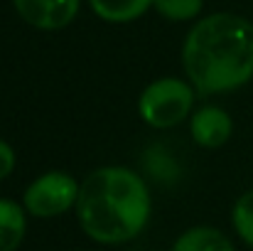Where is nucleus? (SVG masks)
<instances>
[{
    "mask_svg": "<svg viewBox=\"0 0 253 251\" xmlns=\"http://www.w3.org/2000/svg\"><path fill=\"white\" fill-rule=\"evenodd\" d=\"M182 67L197 94H226L253 79V22L234 12L202 17L182 45Z\"/></svg>",
    "mask_w": 253,
    "mask_h": 251,
    "instance_id": "obj_1",
    "label": "nucleus"
},
{
    "mask_svg": "<svg viewBox=\"0 0 253 251\" xmlns=\"http://www.w3.org/2000/svg\"><path fill=\"white\" fill-rule=\"evenodd\" d=\"M150 207L148 185L138 172L106 165L84 177L74 212L88 239L113 247L135 239L145 229Z\"/></svg>",
    "mask_w": 253,
    "mask_h": 251,
    "instance_id": "obj_2",
    "label": "nucleus"
},
{
    "mask_svg": "<svg viewBox=\"0 0 253 251\" xmlns=\"http://www.w3.org/2000/svg\"><path fill=\"white\" fill-rule=\"evenodd\" d=\"M194 94V86L182 79H158L143 89L138 99V113L153 128H174L192 113Z\"/></svg>",
    "mask_w": 253,
    "mask_h": 251,
    "instance_id": "obj_3",
    "label": "nucleus"
},
{
    "mask_svg": "<svg viewBox=\"0 0 253 251\" xmlns=\"http://www.w3.org/2000/svg\"><path fill=\"white\" fill-rule=\"evenodd\" d=\"M79 187L82 182H77L69 172L49 170L30 182V187L22 195V207L27 214L40 217V219L59 217L77 207Z\"/></svg>",
    "mask_w": 253,
    "mask_h": 251,
    "instance_id": "obj_4",
    "label": "nucleus"
},
{
    "mask_svg": "<svg viewBox=\"0 0 253 251\" xmlns=\"http://www.w3.org/2000/svg\"><path fill=\"white\" fill-rule=\"evenodd\" d=\"M17 15L37 30H62L77 12L82 0H12Z\"/></svg>",
    "mask_w": 253,
    "mask_h": 251,
    "instance_id": "obj_5",
    "label": "nucleus"
},
{
    "mask_svg": "<svg viewBox=\"0 0 253 251\" xmlns=\"http://www.w3.org/2000/svg\"><path fill=\"white\" fill-rule=\"evenodd\" d=\"M189 133L202 148H221L234 133V121L219 106H202L189 118Z\"/></svg>",
    "mask_w": 253,
    "mask_h": 251,
    "instance_id": "obj_6",
    "label": "nucleus"
},
{
    "mask_svg": "<svg viewBox=\"0 0 253 251\" xmlns=\"http://www.w3.org/2000/svg\"><path fill=\"white\" fill-rule=\"evenodd\" d=\"M27 212L20 202L0 197V251H17L25 242Z\"/></svg>",
    "mask_w": 253,
    "mask_h": 251,
    "instance_id": "obj_7",
    "label": "nucleus"
},
{
    "mask_svg": "<svg viewBox=\"0 0 253 251\" xmlns=\"http://www.w3.org/2000/svg\"><path fill=\"white\" fill-rule=\"evenodd\" d=\"M172 251H236L231 239L214 229V227H192L187 232H182L174 244Z\"/></svg>",
    "mask_w": 253,
    "mask_h": 251,
    "instance_id": "obj_8",
    "label": "nucleus"
},
{
    "mask_svg": "<svg viewBox=\"0 0 253 251\" xmlns=\"http://www.w3.org/2000/svg\"><path fill=\"white\" fill-rule=\"evenodd\" d=\"M88 5L101 20L121 25L143 17L153 7V0H88Z\"/></svg>",
    "mask_w": 253,
    "mask_h": 251,
    "instance_id": "obj_9",
    "label": "nucleus"
},
{
    "mask_svg": "<svg viewBox=\"0 0 253 251\" xmlns=\"http://www.w3.org/2000/svg\"><path fill=\"white\" fill-rule=\"evenodd\" d=\"M231 222H234L236 234L244 239V244H249L253 249V190L244 192L236 200L234 212H231Z\"/></svg>",
    "mask_w": 253,
    "mask_h": 251,
    "instance_id": "obj_10",
    "label": "nucleus"
},
{
    "mask_svg": "<svg viewBox=\"0 0 253 251\" xmlns=\"http://www.w3.org/2000/svg\"><path fill=\"white\" fill-rule=\"evenodd\" d=\"M153 7L174 22H187V20H194L202 7H204V0H153Z\"/></svg>",
    "mask_w": 253,
    "mask_h": 251,
    "instance_id": "obj_11",
    "label": "nucleus"
},
{
    "mask_svg": "<svg viewBox=\"0 0 253 251\" xmlns=\"http://www.w3.org/2000/svg\"><path fill=\"white\" fill-rule=\"evenodd\" d=\"M15 170V151L10 143L0 141V180H5Z\"/></svg>",
    "mask_w": 253,
    "mask_h": 251,
    "instance_id": "obj_12",
    "label": "nucleus"
}]
</instances>
